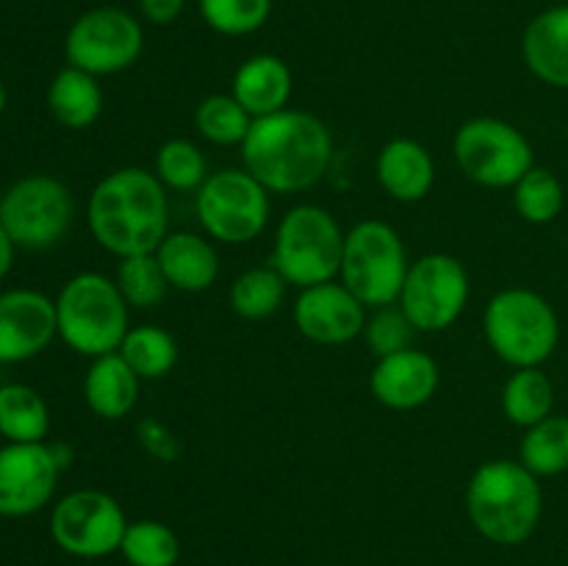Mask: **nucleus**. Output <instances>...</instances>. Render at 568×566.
Segmentation results:
<instances>
[{"label": "nucleus", "instance_id": "obj_16", "mask_svg": "<svg viewBox=\"0 0 568 566\" xmlns=\"http://www.w3.org/2000/svg\"><path fill=\"white\" fill-rule=\"evenodd\" d=\"M55 336V300L37 289H9L0 294V364L37 358Z\"/></svg>", "mask_w": 568, "mask_h": 566}, {"label": "nucleus", "instance_id": "obj_34", "mask_svg": "<svg viewBox=\"0 0 568 566\" xmlns=\"http://www.w3.org/2000/svg\"><path fill=\"white\" fill-rule=\"evenodd\" d=\"M272 0H200V17L222 37H247L266 26Z\"/></svg>", "mask_w": 568, "mask_h": 566}, {"label": "nucleus", "instance_id": "obj_26", "mask_svg": "<svg viewBox=\"0 0 568 566\" xmlns=\"http://www.w3.org/2000/svg\"><path fill=\"white\" fill-rule=\"evenodd\" d=\"M286 277L272 264L250 266L231 283L227 303H231L233 314L242 320H270L272 314L281 311L283 300H286Z\"/></svg>", "mask_w": 568, "mask_h": 566}, {"label": "nucleus", "instance_id": "obj_27", "mask_svg": "<svg viewBox=\"0 0 568 566\" xmlns=\"http://www.w3.org/2000/svg\"><path fill=\"white\" fill-rule=\"evenodd\" d=\"M116 353L131 364L142 381L166 377L178 364V342L166 327L136 325L125 333Z\"/></svg>", "mask_w": 568, "mask_h": 566}, {"label": "nucleus", "instance_id": "obj_28", "mask_svg": "<svg viewBox=\"0 0 568 566\" xmlns=\"http://www.w3.org/2000/svg\"><path fill=\"white\" fill-rule=\"evenodd\" d=\"M519 461L536 477H552L568 469V416L549 414L527 427L519 444Z\"/></svg>", "mask_w": 568, "mask_h": 566}, {"label": "nucleus", "instance_id": "obj_36", "mask_svg": "<svg viewBox=\"0 0 568 566\" xmlns=\"http://www.w3.org/2000/svg\"><path fill=\"white\" fill-rule=\"evenodd\" d=\"M136 438L139 444H142L144 453H148L150 458L161 461V464H172V461L181 458V438L175 436V431H172L166 422L155 420V416L139 420Z\"/></svg>", "mask_w": 568, "mask_h": 566}, {"label": "nucleus", "instance_id": "obj_35", "mask_svg": "<svg viewBox=\"0 0 568 566\" xmlns=\"http://www.w3.org/2000/svg\"><path fill=\"white\" fill-rule=\"evenodd\" d=\"M414 322L405 316V311L394 305H383V309H375V314L366 316L364 325V342L366 347L372 350V355L383 358V355L399 353V350L414 347L416 336Z\"/></svg>", "mask_w": 568, "mask_h": 566}, {"label": "nucleus", "instance_id": "obj_42", "mask_svg": "<svg viewBox=\"0 0 568 566\" xmlns=\"http://www.w3.org/2000/svg\"><path fill=\"white\" fill-rule=\"evenodd\" d=\"M566 3H568V0H566Z\"/></svg>", "mask_w": 568, "mask_h": 566}, {"label": "nucleus", "instance_id": "obj_15", "mask_svg": "<svg viewBox=\"0 0 568 566\" xmlns=\"http://www.w3.org/2000/svg\"><path fill=\"white\" fill-rule=\"evenodd\" d=\"M292 320L308 342L333 347L364 336L366 305L342 281H327L300 289Z\"/></svg>", "mask_w": 568, "mask_h": 566}, {"label": "nucleus", "instance_id": "obj_23", "mask_svg": "<svg viewBox=\"0 0 568 566\" xmlns=\"http://www.w3.org/2000/svg\"><path fill=\"white\" fill-rule=\"evenodd\" d=\"M103 87L94 75L67 64L55 72L48 87V109L59 125L70 131H87L103 114Z\"/></svg>", "mask_w": 568, "mask_h": 566}, {"label": "nucleus", "instance_id": "obj_20", "mask_svg": "<svg viewBox=\"0 0 568 566\" xmlns=\"http://www.w3.org/2000/svg\"><path fill=\"white\" fill-rule=\"evenodd\" d=\"M294 78L286 61L275 53H255L233 72L231 94L253 120L288 109Z\"/></svg>", "mask_w": 568, "mask_h": 566}, {"label": "nucleus", "instance_id": "obj_7", "mask_svg": "<svg viewBox=\"0 0 568 566\" xmlns=\"http://www.w3.org/2000/svg\"><path fill=\"white\" fill-rule=\"evenodd\" d=\"M408 270V250L388 222L361 220L344 233L338 281L366 309L397 303Z\"/></svg>", "mask_w": 568, "mask_h": 566}, {"label": "nucleus", "instance_id": "obj_4", "mask_svg": "<svg viewBox=\"0 0 568 566\" xmlns=\"http://www.w3.org/2000/svg\"><path fill=\"white\" fill-rule=\"evenodd\" d=\"M59 338L78 355L100 358L116 353L131 331V305L114 277L103 272H78L55 297Z\"/></svg>", "mask_w": 568, "mask_h": 566}, {"label": "nucleus", "instance_id": "obj_11", "mask_svg": "<svg viewBox=\"0 0 568 566\" xmlns=\"http://www.w3.org/2000/svg\"><path fill=\"white\" fill-rule=\"evenodd\" d=\"M144 48L142 22L120 6H98L78 17L64 39L67 64L94 78L116 75L136 64Z\"/></svg>", "mask_w": 568, "mask_h": 566}, {"label": "nucleus", "instance_id": "obj_17", "mask_svg": "<svg viewBox=\"0 0 568 566\" xmlns=\"http://www.w3.org/2000/svg\"><path fill=\"white\" fill-rule=\"evenodd\" d=\"M438 383H442V370L436 358L416 347L383 355L369 375L372 397L392 411L422 408L438 392Z\"/></svg>", "mask_w": 568, "mask_h": 566}, {"label": "nucleus", "instance_id": "obj_10", "mask_svg": "<svg viewBox=\"0 0 568 566\" xmlns=\"http://www.w3.org/2000/svg\"><path fill=\"white\" fill-rule=\"evenodd\" d=\"M75 216L72 192L53 175H28L0 198V225L17 247L48 250L67 236Z\"/></svg>", "mask_w": 568, "mask_h": 566}, {"label": "nucleus", "instance_id": "obj_2", "mask_svg": "<svg viewBox=\"0 0 568 566\" xmlns=\"http://www.w3.org/2000/svg\"><path fill=\"white\" fill-rule=\"evenodd\" d=\"M87 222L94 242L116 259L155 253L170 233V194L155 172L120 166L92 189Z\"/></svg>", "mask_w": 568, "mask_h": 566}, {"label": "nucleus", "instance_id": "obj_14", "mask_svg": "<svg viewBox=\"0 0 568 566\" xmlns=\"http://www.w3.org/2000/svg\"><path fill=\"white\" fill-rule=\"evenodd\" d=\"M61 466L48 442L0 447V516L22 519L39 514L59 488Z\"/></svg>", "mask_w": 568, "mask_h": 566}, {"label": "nucleus", "instance_id": "obj_33", "mask_svg": "<svg viewBox=\"0 0 568 566\" xmlns=\"http://www.w3.org/2000/svg\"><path fill=\"white\" fill-rule=\"evenodd\" d=\"M564 183L547 166H532L514 186L516 214L530 225H547L564 211Z\"/></svg>", "mask_w": 568, "mask_h": 566}, {"label": "nucleus", "instance_id": "obj_8", "mask_svg": "<svg viewBox=\"0 0 568 566\" xmlns=\"http://www.w3.org/2000/svg\"><path fill=\"white\" fill-rule=\"evenodd\" d=\"M200 228L220 244H247L270 222V192L247 170L211 172L194 198Z\"/></svg>", "mask_w": 568, "mask_h": 566}, {"label": "nucleus", "instance_id": "obj_39", "mask_svg": "<svg viewBox=\"0 0 568 566\" xmlns=\"http://www.w3.org/2000/svg\"><path fill=\"white\" fill-rule=\"evenodd\" d=\"M6 103H9V92H6L3 81H0V114H3V111H6Z\"/></svg>", "mask_w": 568, "mask_h": 566}, {"label": "nucleus", "instance_id": "obj_24", "mask_svg": "<svg viewBox=\"0 0 568 566\" xmlns=\"http://www.w3.org/2000/svg\"><path fill=\"white\" fill-rule=\"evenodd\" d=\"M50 433V408L42 394L26 383L0 386V436L14 444L44 442Z\"/></svg>", "mask_w": 568, "mask_h": 566}, {"label": "nucleus", "instance_id": "obj_5", "mask_svg": "<svg viewBox=\"0 0 568 566\" xmlns=\"http://www.w3.org/2000/svg\"><path fill=\"white\" fill-rule=\"evenodd\" d=\"M483 333L488 347L514 370L541 366L555 353L560 322L544 294L510 286L494 294L483 311Z\"/></svg>", "mask_w": 568, "mask_h": 566}, {"label": "nucleus", "instance_id": "obj_22", "mask_svg": "<svg viewBox=\"0 0 568 566\" xmlns=\"http://www.w3.org/2000/svg\"><path fill=\"white\" fill-rule=\"evenodd\" d=\"M139 383L142 377L120 353L100 355V358H92L83 377V400L94 416L105 422H120L136 408Z\"/></svg>", "mask_w": 568, "mask_h": 566}, {"label": "nucleus", "instance_id": "obj_32", "mask_svg": "<svg viewBox=\"0 0 568 566\" xmlns=\"http://www.w3.org/2000/svg\"><path fill=\"white\" fill-rule=\"evenodd\" d=\"M114 281L116 286H120L125 303L139 311H148V309H155V305H161L166 300V292H170V281H166L155 253L128 255V259H120Z\"/></svg>", "mask_w": 568, "mask_h": 566}, {"label": "nucleus", "instance_id": "obj_18", "mask_svg": "<svg viewBox=\"0 0 568 566\" xmlns=\"http://www.w3.org/2000/svg\"><path fill=\"white\" fill-rule=\"evenodd\" d=\"M161 270H164L170 289L186 294L209 292L220 277V253L214 239L194 231H170L164 242L155 247Z\"/></svg>", "mask_w": 568, "mask_h": 566}, {"label": "nucleus", "instance_id": "obj_6", "mask_svg": "<svg viewBox=\"0 0 568 566\" xmlns=\"http://www.w3.org/2000/svg\"><path fill=\"white\" fill-rule=\"evenodd\" d=\"M344 233L336 216L314 203H300L277 222L270 264L288 286L308 289L336 281L342 266Z\"/></svg>", "mask_w": 568, "mask_h": 566}, {"label": "nucleus", "instance_id": "obj_3", "mask_svg": "<svg viewBox=\"0 0 568 566\" xmlns=\"http://www.w3.org/2000/svg\"><path fill=\"white\" fill-rule=\"evenodd\" d=\"M466 514L486 542L525 544L544 514L541 483L521 461H486L466 483Z\"/></svg>", "mask_w": 568, "mask_h": 566}, {"label": "nucleus", "instance_id": "obj_9", "mask_svg": "<svg viewBox=\"0 0 568 566\" xmlns=\"http://www.w3.org/2000/svg\"><path fill=\"white\" fill-rule=\"evenodd\" d=\"M455 164L469 181L488 189H508L536 166L525 133L499 117H471L453 137Z\"/></svg>", "mask_w": 568, "mask_h": 566}, {"label": "nucleus", "instance_id": "obj_30", "mask_svg": "<svg viewBox=\"0 0 568 566\" xmlns=\"http://www.w3.org/2000/svg\"><path fill=\"white\" fill-rule=\"evenodd\" d=\"M194 128L200 137L222 148H242L253 128V117L233 94H209L194 109Z\"/></svg>", "mask_w": 568, "mask_h": 566}, {"label": "nucleus", "instance_id": "obj_40", "mask_svg": "<svg viewBox=\"0 0 568 566\" xmlns=\"http://www.w3.org/2000/svg\"><path fill=\"white\" fill-rule=\"evenodd\" d=\"M327 566H338V564H327Z\"/></svg>", "mask_w": 568, "mask_h": 566}, {"label": "nucleus", "instance_id": "obj_37", "mask_svg": "<svg viewBox=\"0 0 568 566\" xmlns=\"http://www.w3.org/2000/svg\"><path fill=\"white\" fill-rule=\"evenodd\" d=\"M186 9V0H139V11L153 26H172Z\"/></svg>", "mask_w": 568, "mask_h": 566}, {"label": "nucleus", "instance_id": "obj_29", "mask_svg": "<svg viewBox=\"0 0 568 566\" xmlns=\"http://www.w3.org/2000/svg\"><path fill=\"white\" fill-rule=\"evenodd\" d=\"M120 555L128 566H175L181 560V538L159 519L128 522Z\"/></svg>", "mask_w": 568, "mask_h": 566}, {"label": "nucleus", "instance_id": "obj_1", "mask_svg": "<svg viewBox=\"0 0 568 566\" xmlns=\"http://www.w3.org/2000/svg\"><path fill=\"white\" fill-rule=\"evenodd\" d=\"M331 161V128L300 109L258 117L242 142L244 170L270 194H297L316 186Z\"/></svg>", "mask_w": 568, "mask_h": 566}, {"label": "nucleus", "instance_id": "obj_38", "mask_svg": "<svg viewBox=\"0 0 568 566\" xmlns=\"http://www.w3.org/2000/svg\"><path fill=\"white\" fill-rule=\"evenodd\" d=\"M14 253H17L14 239H11L9 233H6V228L0 225V281H3V277L11 272V266H14Z\"/></svg>", "mask_w": 568, "mask_h": 566}, {"label": "nucleus", "instance_id": "obj_31", "mask_svg": "<svg viewBox=\"0 0 568 566\" xmlns=\"http://www.w3.org/2000/svg\"><path fill=\"white\" fill-rule=\"evenodd\" d=\"M153 172L166 192H197L205 183L209 172V161H205L203 150L192 142V139H166L159 150H155Z\"/></svg>", "mask_w": 568, "mask_h": 566}, {"label": "nucleus", "instance_id": "obj_25", "mask_svg": "<svg viewBox=\"0 0 568 566\" xmlns=\"http://www.w3.org/2000/svg\"><path fill=\"white\" fill-rule=\"evenodd\" d=\"M555 405V386L541 366L516 370L503 386V414L519 427H532L547 420Z\"/></svg>", "mask_w": 568, "mask_h": 566}, {"label": "nucleus", "instance_id": "obj_12", "mask_svg": "<svg viewBox=\"0 0 568 566\" xmlns=\"http://www.w3.org/2000/svg\"><path fill=\"white\" fill-rule=\"evenodd\" d=\"M128 516L122 505L100 488H78L64 494L50 511V536L61 553L94 560L120 553Z\"/></svg>", "mask_w": 568, "mask_h": 566}, {"label": "nucleus", "instance_id": "obj_19", "mask_svg": "<svg viewBox=\"0 0 568 566\" xmlns=\"http://www.w3.org/2000/svg\"><path fill=\"white\" fill-rule=\"evenodd\" d=\"M377 183L397 203H419L436 183V164L430 150L408 137L386 142L375 161Z\"/></svg>", "mask_w": 568, "mask_h": 566}, {"label": "nucleus", "instance_id": "obj_21", "mask_svg": "<svg viewBox=\"0 0 568 566\" xmlns=\"http://www.w3.org/2000/svg\"><path fill=\"white\" fill-rule=\"evenodd\" d=\"M521 55L538 81L568 89V3L532 17L521 37Z\"/></svg>", "mask_w": 568, "mask_h": 566}, {"label": "nucleus", "instance_id": "obj_13", "mask_svg": "<svg viewBox=\"0 0 568 566\" xmlns=\"http://www.w3.org/2000/svg\"><path fill=\"white\" fill-rule=\"evenodd\" d=\"M469 272L455 255L427 253L414 261L397 305L419 333L447 331L469 303Z\"/></svg>", "mask_w": 568, "mask_h": 566}, {"label": "nucleus", "instance_id": "obj_41", "mask_svg": "<svg viewBox=\"0 0 568 566\" xmlns=\"http://www.w3.org/2000/svg\"><path fill=\"white\" fill-rule=\"evenodd\" d=\"M0 198H3V192H0Z\"/></svg>", "mask_w": 568, "mask_h": 566}]
</instances>
